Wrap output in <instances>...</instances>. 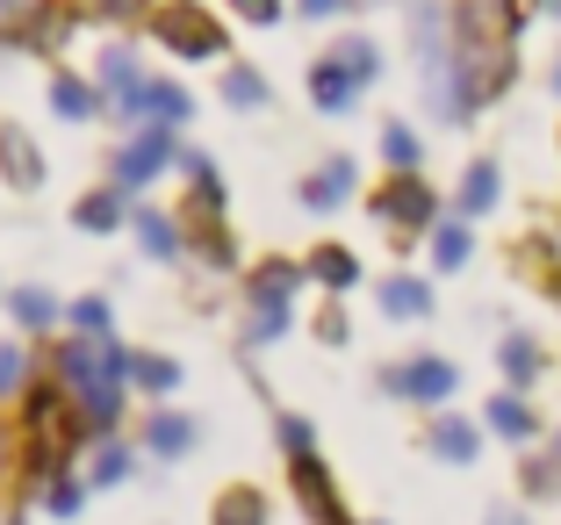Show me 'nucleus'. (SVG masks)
Instances as JSON below:
<instances>
[{"mask_svg": "<svg viewBox=\"0 0 561 525\" xmlns=\"http://www.w3.org/2000/svg\"><path fill=\"white\" fill-rule=\"evenodd\" d=\"M432 216H439V195H432L417 173H397V181L375 187V224L397 230V246H411L417 230H432Z\"/></svg>", "mask_w": 561, "mask_h": 525, "instance_id": "1", "label": "nucleus"}, {"mask_svg": "<svg viewBox=\"0 0 561 525\" xmlns=\"http://www.w3.org/2000/svg\"><path fill=\"white\" fill-rule=\"evenodd\" d=\"M22 440H30L36 468H50L58 454H72L80 425H72V411H66V396H58V389H36L30 396V411H22Z\"/></svg>", "mask_w": 561, "mask_h": 525, "instance_id": "2", "label": "nucleus"}, {"mask_svg": "<svg viewBox=\"0 0 561 525\" xmlns=\"http://www.w3.org/2000/svg\"><path fill=\"white\" fill-rule=\"evenodd\" d=\"M296 266L288 260H266V266H252V281H245V296H252V345L260 339H274L280 324H288V296H296Z\"/></svg>", "mask_w": 561, "mask_h": 525, "instance_id": "3", "label": "nucleus"}, {"mask_svg": "<svg viewBox=\"0 0 561 525\" xmlns=\"http://www.w3.org/2000/svg\"><path fill=\"white\" fill-rule=\"evenodd\" d=\"M159 44L181 50V58H216V50H224V30L202 15L195 0H173V8H159Z\"/></svg>", "mask_w": 561, "mask_h": 525, "instance_id": "4", "label": "nucleus"}, {"mask_svg": "<svg viewBox=\"0 0 561 525\" xmlns=\"http://www.w3.org/2000/svg\"><path fill=\"white\" fill-rule=\"evenodd\" d=\"M389 389L397 396H411V403H446V396H454V361H439V353H417V361H403V367H389Z\"/></svg>", "mask_w": 561, "mask_h": 525, "instance_id": "5", "label": "nucleus"}, {"mask_svg": "<svg viewBox=\"0 0 561 525\" xmlns=\"http://www.w3.org/2000/svg\"><path fill=\"white\" fill-rule=\"evenodd\" d=\"M288 476H296V497H302V511H310L317 525H346V504H339V490H331V476H324L317 454H296Z\"/></svg>", "mask_w": 561, "mask_h": 525, "instance_id": "6", "label": "nucleus"}, {"mask_svg": "<svg viewBox=\"0 0 561 525\" xmlns=\"http://www.w3.org/2000/svg\"><path fill=\"white\" fill-rule=\"evenodd\" d=\"M165 151H173L165 123H145V130H137V145L123 151V166H116V187H123V195H137V187H145L151 173H159V166H165Z\"/></svg>", "mask_w": 561, "mask_h": 525, "instance_id": "7", "label": "nucleus"}, {"mask_svg": "<svg viewBox=\"0 0 561 525\" xmlns=\"http://www.w3.org/2000/svg\"><path fill=\"white\" fill-rule=\"evenodd\" d=\"M0 173H8L15 187H44V151H36V137L22 130V123L0 130Z\"/></svg>", "mask_w": 561, "mask_h": 525, "instance_id": "8", "label": "nucleus"}, {"mask_svg": "<svg viewBox=\"0 0 561 525\" xmlns=\"http://www.w3.org/2000/svg\"><path fill=\"white\" fill-rule=\"evenodd\" d=\"M310 101L317 109H353V101H360V80H353L339 58H317L310 66Z\"/></svg>", "mask_w": 561, "mask_h": 525, "instance_id": "9", "label": "nucleus"}, {"mask_svg": "<svg viewBox=\"0 0 561 525\" xmlns=\"http://www.w3.org/2000/svg\"><path fill=\"white\" fill-rule=\"evenodd\" d=\"M490 432L496 440H533V432H540V411H533L518 389H504V396H490Z\"/></svg>", "mask_w": 561, "mask_h": 525, "instance_id": "10", "label": "nucleus"}, {"mask_svg": "<svg viewBox=\"0 0 561 525\" xmlns=\"http://www.w3.org/2000/svg\"><path fill=\"white\" fill-rule=\"evenodd\" d=\"M353 195V159H331L310 173V187H302V209H339V202Z\"/></svg>", "mask_w": 561, "mask_h": 525, "instance_id": "11", "label": "nucleus"}, {"mask_svg": "<svg viewBox=\"0 0 561 525\" xmlns=\"http://www.w3.org/2000/svg\"><path fill=\"white\" fill-rule=\"evenodd\" d=\"M476 446H482V432L468 425V418H454V411H446L439 425H432V454H439V460H454V468H468V460H476Z\"/></svg>", "mask_w": 561, "mask_h": 525, "instance_id": "12", "label": "nucleus"}, {"mask_svg": "<svg viewBox=\"0 0 561 525\" xmlns=\"http://www.w3.org/2000/svg\"><path fill=\"white\" fill-rule=\"evenodd\" d=\"M496 181H504V173H496V159H476V166H468V173H461V216H490L496 195H504Z\"/></svg>", "mask_w": 561, "mask_h": 525, "instance_id": "13", "label": "nucleus"}, {"mask_svg": "<svg viewBox=\"0 0 561 525\" xmlns=\"http://www.w3.org/2000/svg\"><path fill=\"white\" fill-rule=\"evenodd\" d=\"M496 367H504V375H512L518 389H526V381H540V375H547V361H540V345H533L526 331H512V339L496 345Z\"/></svg>", "mask_w": 561, "mask_h": 525, "instance_id": "14", "label": "nucleus"}, {"mask_svg": "<svg viewBox=\"0 0 561 525\" xmlns=\"http://www.w3.org/2000/svg\"><path fill=\"white\" fill-rule=\"evenodd\" d=\"M310 281H324V288H353V281H360V260H353L346 246H317L310 252Z\"/></svg>", "mask_w": 561, "mask_h": 525, "instance_id": "15", "label": "nucleus"}, {"mask_svg": "<svg viewBox=\"0 0 561 525\" xmlns=\"http://www.w3.org/2000/svg\"><path fill=\"white\" fill-rule=\"evenodd\" d=\"M468 252H476L468 224H446V230H432V266H439V274H461V266H468Z\"/></svg>", "mask_w": 561, "mask_h": 525, "instance_id": "16", "label": "nucleus"}, {"mask_svg": "<svg viewBox=\"0 0 561 525\" xmlns=\"http://www.w3.org/2000/svg\"><path fill=\"white\" fill-rule=\"evenodd\" d=\"M381 310H389V317H425L432 310V288H425V281H411V274H397L389 288H381Z\"/></svg>", "mask_w": 561, "mask_h": 525, "instance_id": "17", "label": "nucleus"}, {"mask_svg": "<svg viewBox=\"0 0 561 525\" xmlns=\"http://www.w3.org/2000/svg\"><path fill=\"white\" fill-rule=\"evenodd\" d=\"M216 525H266V497L260 490H224L216 497Z\"/></svg>", "mask_w": 561, "mask_h": 525, "instance_id": "18", "label": "nucleus"}, {"mask_svg": "<svg viewBox=\"0 0 561 525\" xmlns=\"http://www.w3.org/2000/svg\"><path fill=\"white\" fill-rule=\"evenodd\" d=\"M518 490H526V497H554L561 490V460L554 454H526V460H518Z\"/></svg>", "mask_w": 561, "mask_h": 525, "instance_id": "19", "label": "nucleus"}, {"mask_svg": "<svg viewBox=\"0 0 561 525\" xmlns=\"http://www.w3.org/2000/svg\"><path fill=\"white\" fill-rule=\"evenodd\" d=\"M137 238H145L151 260H173V252H181V238H173V224H165L159 209H137Z\"/></svg>", "mask_w": 561, "mask_h": 525, "instance_id": "20", "label": "nucleus"}, {"mask_svg": "<svg viewBox=\"0 0 561 525\" xmlns=\"http://www.w3.org/2000/svg\"><path fill=\"white\" fill-rule=\"evenodd\" d=\"M331 58H339V66H346V72H353V80H360V87H367V80H375V72H381V50L367 44V36H346V44L331 50Z\"/></svg>", "mask_w": 561, "mask_h": 525, "instance_id": "21", "label": "nucleus"}, {"mask_svg": "<svg viewBox=\"0 0 561 525\" xmlns=\"http://www.w3.org/2000/svg\"><path fill=\"white\" fill-rule=\"evenodd\" d=\"M381 159L397 166V173H417V130L411 123H389V130H381Z\"/></svg>", "mask_w": 561, "mask_h": 525, "instance_id": "22", "label": "nucleus"}, {"mask_svg": "<svg viewBox=\"0 0 561 525\" xmlns=\"http://www.w3.org/2000/svg\"><path fill=\"white\" fill-rule=\"evenodd\" d=\"M187 440H195V425H187V418H151V454H187Z\"/></svg>", "mask_w": 561, "mask_h": 525, "instance_id": "23", "label": "nucleus"}, {"mask_svg": "<svg viewBox=\"0 0 561 525\" xmlns=\"http://www.w3.org/2000/svg\"><path fill=\"white\" fill-rule=\"evenodd\" d=\"M123 381H145V389H173V381H181V367L173 361H151V353H130V375Z\"/></svg>", "mask_w": 561, "mask_h": 525, "instance_id": "24", "label": "nucleus"}, {"mask_svg": "<svg viewBox=\"0 0 561 525\" xmlns=\"http://www.w3.org/2000/svg\"><path fill=\"white\" fill-rule=\"evenodd\" d=\"M15 317H22V324H30V331H44L50 317H58V303H50L44 288H15Z\"/></svg>", "mask_w": 561, "mask_h": 525, "instance_id": "25", "label": "nucleus"}, {"mask_svg": "<svg viewBox=\"0 0 561 525\" xmlns=\"http://www.w3.org/2000/svg\"><path fill=\"white\" fill-rule=\"evenodd\" d=\"M50 109L66 115V123H80V115H87V109H94V94H87V87H80V80H58V87H50Z\"/></svg>", "mask_w": 561, "mask_h": 525, "instance_id": "26", "label": "nucleus"}, {"mask_svg": "<svg viewBox=\"0 0 561 525\" xmlns=\"http://www.w3.org/2000/svg\"><path fill=\"white\" fill-rule=\"evenodd\" d=\"M224 101H231V109H260L266 80H260V72H231V80H224Z\"/></svg>", "mask_w": 561, "mask_h": 525, "instance_id": "27", "label": "nucleus"}, {"mask_svg": "<svg viewBox=\"0 0 561 525\" xmlns=\"http://www.w3.org/2000/svg\"><path fill=\"white\" fill-rule=\"evenodd\" d=\"M80 224H87V230H116V224H123V202H116V195H87V202H80Z\"/></svg>", "mask_w": 561, "mask_h": 525, "instance_id": "28", "label": "nucleus"}, {"mask_svg": "<svg viewBox=\"0 0 561 525\" xmlns=\"http://www.w3.org/2000/svg\"><path fill=\"white\" fill-rule=\"evenodd\" d=\"M101 80H108V87H116V94H130V87H137V58H130V50H108V58H101Z\"/></svg>", "mask_w": 561, "mask_h": 525, "instance_id": "29", "label": "nucleus"}, {"mask_svg": "<svg viewBox=\"0 0 561 525\" xmlns=\"http://www.w3.org/2000/svg\"><path fill=\"white\" fill-rule=\"evenodd\" d=\"M36 8H44V0H0V36H30Z\"/></svg>", "mask_w": 561, "mask_h": 525, "instance_id": "30", "label": "nucleus"}, {"mask_svg": "<svg viewBox=\"0 0 561 525\" xmlns=\"http://www.w3.org/2000/svg\"><path fill=\"white\" fill-rule=\"evenodd\" d=\"M22 375H30V353H22V345H0V396L22 389Z\"/></svg>", "mask_w": 561, "mask_h": 525, "instance_id": "31", "label": "nucleus"}, {"mask_svg": "<svg viewBox=\"0 0 561 525\" xmlns=\"http://www.w3.org/2000/svg\"><path fill=\"white\" fill-rule=\"evenodd\" d=\"M80 504H87V490H80L72 476H58V482H50V511H58V518H72Z\"/></svg>", "mask_w": 561, "mask_h": 525, "instance_id": "32", "label": "nucleus"}, {"mask_svg": "<svg viewBox=\"0 0 561 525\" xmlns=\"http://www.w3.org/2000/svg\"><path fill=\"white\" fill-rule=\"evenodd\" d=\"M130 476V454H123V446H108V454L94 460V482H123Z\"/></svg>", "mask_w": 561, "mask_h": 525, "instance_id": "33", "label": "nucleus"}, {"mask_svg": "<svg viewBox=\"0 0 561 525\" xmlns=\"http://www.w3.org/2000/svg\"><path fill=\"white\" fill-rule=\"evenodd\" d=\"M72 324L80 331H108V303H72Z\"/></svg>", "mask_w": 561, "mask_h": 525, "instance_id": "34", "label": "nucleus"}, {"mask_svg": "<svg viewBox=\"0 0 561 525\" xmlns=\"http://www.w3.org/2000/svg\"><path fill=\"white\" fill-rule=\"evenodd\" d=\"M280 446H288V454H310V425H302V418H280Z\"/></svg>", "mask_w": 561, "mask_h": 525, "instance_id": "35", "label": "nucleus"}, {"mask_svg": "<svg viewBox=\"0 0 561 525\" xmlns=\"http://www.w3.org/2000/svg\"><path fill=\"white\" fill-rule=\"evenodd\" d=\"M231 8H238L245 22H274V15H280V0H231Z\"/></svg>", "mask_w": 561, "mask_h": 525, "instance_id": "36", "label": "nucleus"}, {"mask_svg": "<svg viewBox=\"0 0 561 525\" xmlns=\"http://www.w3.org/2000/svg\"><path fill=\"white\" fill-rule=\"evenodd\" d=\"M317 339H331V345L346 339V310H324V317H317Z\"/></svg>", "mask_w": 561, "mask_h": 525, "instance_id": "37", "label": "nucleus"}, {"mask_svg": "<svg viewBox=\"0 0 561 525\" xmlns=\"http://www.w3.org/2000/svg\"><path fill=\"white\" fill-rule=\"evenodd\" d=\"M296 8H302L310 22H324V15H346V0H296Z\"/></svg>", "mask_w": 561, "mask_h": 525, "instance_id": "38", "label": "nucleus"}, {"mask_svg": "<svg viewBox=\"0 0 561 525\" xmlns=\"http://www.w3.org/2000/svg\"><path fill=\"white\" fill-rule=\"evenodd\" d=\"M87 8H94V15H137L145 0H87Z\"/></svg>", "mask_w": 561, "mask_h": 525, "instance_id": "39", "label": "nucleus"}, {"mask_svg": "<svg viewBox=\"0 0 561 525\" xmlns=\"http://www.w3.org/2000/svg\"><path fill=\"white\" fill-rule=\"evenodd\" d=\"M490 525H526V511H490Z\"/></svg>", "mask_w": 561, "mask_h": 525, "instance_id": "40", "label": "nucleus"}, {"mask_svg": "<svg viewBox=\"0 0 561 525\" xmlns=\"http://www.w3.org/2000/svg\"><path fill=\"white\" fill-rule=\"evenodd\" d=\"M540 15H561V0H540Z\"/></svg>", "mask_w": 561, "mask_h": 525, "instance_id": "41", "label": "nucleus"}, {"mask_svg": "<svg viewBox=\"0 0 561 525\" xmlns=\"http://www.w3.org/2000/svg\"><path fill=\"white\" fill-rule=\"evenodd\" d=\"M547 454H554V460H561V432H554V440H547Z\"/></svg>", "mask_w": 561, "mask_h": 525, "instance_id": "42", "label": "nucleus"}, {"mask_svg": "<svg viewBox=\"0 0 561 525\" xmlns=\"http://www.w3.org/2000/svg\"><path fill=\"white\" fill-rule=\"evenodd\" d=\"M554 94H561V58H554Z\"/></svg>", "mask_w": 561, "mask_h": 525, "instance_id": "43", "label": "nucleus"}]
</instances>
